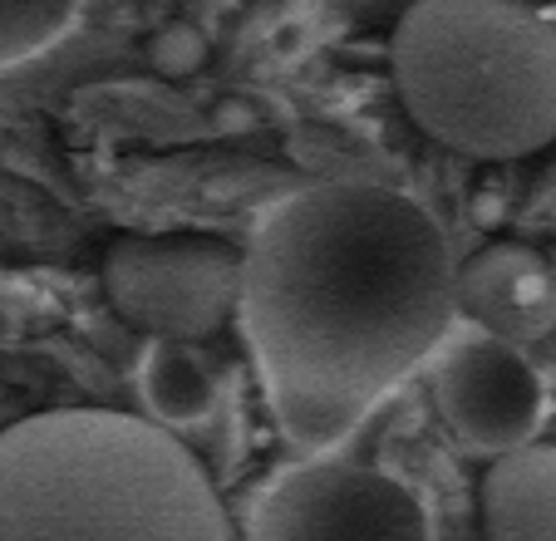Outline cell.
Listing matches in <instances>:
<instances>
[{
    "label": "cell",
    "mask_w": 556,
    "mask_h": 541,
    "mask_svg": "<svg viewBox=\"0 0 556 541\" xmlns=\"http://www.w3.org/2000/svg\"><path fill=\"white\" fill-rule=\"evenodd\" d=\"M458 315V261L439 222L379 183H315L247 241L242 335L276 424L336 448L389 389L439 354Z\"/></svg>",
    "instance_id": "cell-1"
},
{
    "label": "cell",
    "mask_w": 556,
    "mask_h": 541,
    "mask_svg": "<svg viewBox=\"0 0 556 541\" xmlns=\"http://www.w3.org/2000/svg\"><path fill=\"white\" fill-rule=\"evenodd\" d=\"M231 541L207 463L173 424L45 408L0 428V541Z\"/></svg>",
    "instance_id": "cell-2"
},
{
    "label": "cell",
    "mask_w": 556,
    "mask_h": 541,
    "mask_svg": "<svg viewBox=\"0 0 556 541\" xmlns=\"http://www.w3.org/2000/svg\"><path fill=\"white\" fill-rule=\"evenodd\" d=\"M409 118L483 163L556 143V21L532 0H409L389 40Z\"/></svg>",
    "instance_id": "cell-3"
},
{
    "label": "cell",
    "mask_w": 556,
    "mask_h": 541,
    "mask_svg": "<svg viewBox=\"0 0 556 541\" xmlns=\"http://www.w3.org/2000/svg\"><path fill=\"white\" fill-rule=\"evenodd\" d=\"M247 247L207 231H124L104 247L99 286L128 330L207 344L242 320Z\"/></svg>",
    "instance_id": "cell-4"
},
{
    "label": "cell",
    "mask_w": 556,
    "mask_h": 541,
    "mask_svg": "<svg viewBox=\"0 0 556 541\" xmlns=\"http://www.w3.org/2000/svg\"><path fill=\"white\" fill-rule=\"evenodd\" d=\"M256 541H350V537H429L424 502L379 468L305 463L266 488L247 521Z\"/></svg>",
    "instance_id": "cell-5"
},
{
    "label": "cell",
    "mask_w": 556,
    "mask_h": 541,
    "mask_svg": "<svg viewBox=\"0 0 556 541\" xmlns=\"http://www.w3.org/2000/svg\"><path fill=\"white\" fill-rule=\"evenodd\" d=\"M433 404L448 433L472 453H507V448L536 438L542 424V379L527 365L513 340L468 325L463 335L439 344L433 365Z\"/></svg>",
    "instance_id": "cell-6"
},
{
    "label": "cell",
    "mask_w": 556,
    "mask_h": 541,
    "mask_svg": "<svg viewBox=\"0 0 556 541\" xmlns=\"http://www.w3.org/2000/svg\"><path fill=\"white\" fill-rule=\"evenodd\" d=\"M458 315L513 344L542 340L556 325V270L527 241H488L458 261Z\"/></svg>",
    "instance_id": "cell-7"
},
{
    "label": "cell",
    "mask_w": 556,
    "mask_h": 541,
    "mask_svg": "<svg viewBox=\"0 0 556 541\" xmlns=\"http://www.w3.org/2000/svg\"><path fill=\"white\" fill-rule=\"evenodd\" d=\"M478 512L493 541H556V443H527L493 453L478 482Z\"/></svg>",
    "instance_id": "cell-8"
},
{
    "label": "cell",
    "mask_w": 556,
    "mask_h": 541,
    "mask_svg": "<svg viewBox=\"0 0 556 541\" xmlns=\"http://www.w3.org/2000/svg\"><path fill=\"white\" fill-rule=\"evenodd\" d=\"M143 399H148V414L163 418V424H173V428L207 418L212 404H217V385H212L207 365L198 360V344L148 340Z\"/></svg>",
    "instance_id": "cell-9"
},
{
    "label": "cell",
    "mask_w": 556,
    "mask_h": 541,
    "mask_svg": "<svg viewBox=\"0 0 556 541\" xmlns=\"http://www.w3.org/2000/svg\"><path fill=\"white\" fill-rule=\"evenodd\" d=\"M85 0H0V70L35 60L74 25Z\"/></svg>",
    "instance_id": "cell-10"
}]
</instances>
